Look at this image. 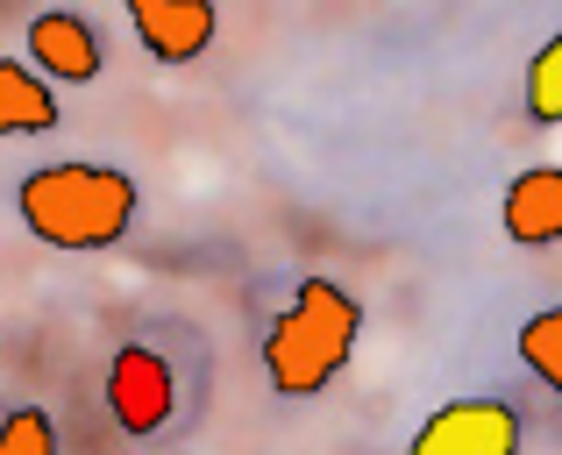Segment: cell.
Wrapping results in <instances>:
<instances>
[{
    "instance_id": "6da1fadb",
    "label": "cell",
    "mask_w": 562,
    "mask_h": 455,
    "mask_svg": "<svg viewBox=\"0 0 562 455\" xmlns=\"http://www.w3.org/2000/svg\"><path fill=\"white\" fill-rule=\"evenodd\" d=\"M136 179L114 164H43L14 185V214L36 242L50 249H114L128 228H136Z\"/></svg>"
},
{
    "instance_id": "7a4b0ae2",
    "label": "cell",
    "mask_w": 562,
    "mask_h": 455,
    "mask_svg": "<svg viewBox=\"0 0 562 455\" xmlns=\"http://www.w3.org/2000/svg\"><path fill=\"white\" fill-rule=\"evenodd\" d=\"M357 334H363V306L335 277H300L292 306L263 334V377L278 385V399H314L349 371Z\"/></svg>"
},
{
    "instance_id": "3957f363",
    "label": "cell",
    "mask_w": 562,
    "mask_h": 455,
    "mask_svg": "<svg viewBox=\"0 0 562 455\" xmlns=\"http://www.w3.org/2000/svg\"><path fill=\"white\" fill-rule=\"evenodd\" d=\"M108 413H114V428L122 434H157L171 413H179V377H171V363L157 356L150 342H128V349H114V363H108Z\"/></svg>"
},
{
    "instance_id": "277c9868",
    "label": "cell",
    "mask_w": 562,
    "mask_h": 455,
    "mask_svg": "<svg viewBox=\"0 0 562 455\" xmlns=\"http://www.w3.org/2000/svg\"><path fill=\"white\" fill-rule=\"evenodd\" d=\"M406 455H520V413L506 399H449L420 420Z\"/></svg>"
},
{
    "instance_id": "5b68a950",
    "label": "cell",
    "mask_w": 562,
    "mask_h": 455,
    "mask_svg": "<svg viewBox=\"0 0 562 455\" xmlns=\"http://www.w3.org/2000/svg\"><path fill=\"white\" fill-rule=\"evenodd\" d=\"M100 65H108V50H100L93 22H79V14H65V8L29 22V71H36L43 86H93Z\"/></svg>"
},
{
    "instance_id": "8992f818",
    "label": "cell",
    "mask_w": 562,
    "mask_h": 455,
    "mask_svg": "<svg viewBox=\"0 0 562 455\" xmlns=\"http://www.w3.org/2000/svg\"><path fill=\"white\" fill-rule=\"evenodd\" d=\"M122 8H128V22H136L143 50H150L157 65H192L221 29L214 0H122Z\"/></svg>"
},
{
    "instance_id": "52a82bcc",
    "label": "cell",
    "mask_w": 562,
    "mask_h": 455,
    "mask_svg": "<svg viewBox=\"0 0 562 455\" xmlns=\"http://www.w3.org/2000/svg\"><path fill=\"white\" fill-rule=\"evenodd\" d=\"M498 221L520 249H549L562 242V164H535L520 171V179L506 185V207H498Z\"/></svg>"
},
{
    "instance_id": "ba28073f",
    "label": "cell",
    "mask_w": 562,
    "mask_h": 455,
    "mask_svg": "<svg viewBox=\"0 0 562 455\" xmlns=\"http://www.w3.org/2000/svg\"><path fill=\"white\" fill-rule=\"evenodd\" d=\"M57 122H65V114H57L50 86L29 65H8V57H0V136H50Z\"/></svg>"
},
{
    "instance_id": "9c48e42d",
    "label": "cell",
    "mask_w": 562,
    "mask_h": 455,
    "mask_svg": "<svg viewBox=\"0 0 562 455\" xmlns=\"http://www.w3.org/2000/svg\"><path fill=\"white\" fill-rule=\"evenodd\" d=\"M520 363L541 377L549 391H562V306H549V314H535L520 328Z\"/></svg>"
},
{
    "instance_id": "30bf717a",
    "label": "cell",
    "mask_w": 562,
    "mask_h": 455,
    "mask_svg": "<svg viewBox=\"0 0 562 455\" xmlns=\"http://www.w3.org/2000/svg\"><path fill=\"white\" fill-rule=\"evenodd\" d=\"M527 114H535L541 128L562 122V36H549L535 50V65H527Z\"/></svg>"
},
{
    "instance_id": "8fae6325",
    "label": "cell",
    "mask_w": 562,
    "mask_h": 455,
    "mask_svg": "<svg viewBox=\"0 0 562 455\" xmlns=\"http://www.w3.org/2000/svg\"><path fill=\"white\" fill-rule=\"evenodd\" d=\"M0 455H57L50 413H36V406H14V413L0 420Z\"/></svg>"
}]
</instances>
